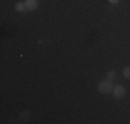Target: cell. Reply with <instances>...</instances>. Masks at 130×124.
<instances>
[{"mask_svg": "<svg viewBox=\"0 0 130 124\" xmlns=\"http://www.w3.org/2000/svg\"><path fill=\"white\" fill-rule=\"evenodd\" d=\"M109 2H111V3H118L119 0H109Z\"/></svg>", "mask_w": 130, "mask_h": 124, "instance_id": "obj_8", "label": "cell"}, {"mask_svg": "<svg viewBox=\"0 0 130 124\" xmlns=\"http://www.w3.org/2000/svg\"><path fill=\"white\" fill-rule=\"evenodd\" d=\"M112 90V83H111L109 79H105L103 81H100L98 84V91L103 92V94H108V92Z\"/></svg>", "mask_w": 130, "mask_h": 124, "instance_id": "obj_1", "label": "cell"}, {"mask_svg": "<svg viewBox=\"0 0 130 124\" xmlns=\"http://www.w3.org/2000/svg\"><path fill=\"white\" fill-rule=\"evenodd\" d=\"M125 87H122V86H118L113 88V94H115V97L116 98H123L125 97Z\"/></svg>", "mask_w": 130, "mask_h": 124, "instance_id": "obj_2", "label": "cell"}, {"mask_svg": "<svg viewBox=\"0 0 130 124\" xmlns=\"http://www.w3.org/2000/svg\"><path fill=\"white\" fill-rule=\"evenodd\" d=\"M25 7L28 10H36L38 8V0H25Z\"/></svg>", "mask_w": 130, "mask_h": 124, "instance_id": "obj_3", "label": "cell"}, {"mask_svg": "<svg viewBox=\"0 0 130 124\" xmlns=\"http://www.w3.org/2000/svg\"><path fill=\"white\" fill-rule=\"evenodd\" d=\"M25 3H20V2H18L17 3V4H15V10H17V11H24V10H25Z\"/></svg>", "mask_w": 130, "mask_h": 124, "instance_id": "obj_5", "label": "cell"}, {"mask_svg": "<svg viewBox=\"0 0 130 124\" xmlns=\"http://www.w3.org/2000/svg\"><path fill=\"white\" fill-rule=\"evenodd\" d=\"M115 76H116V73L113 72V70H109V72H108V79H109V80L115 79Z\"/></svg>", "mask_w": 130, "mask_h": 124, "instance_id": "obj_7", "label": "cell"}, {"mask_svg": "<svg viewBox=\"0 0 130 124\" xmlns=\"http://www.w3.org/2000/svg\"><path fill=\"white\" fill-rule=\"evenodd\" d=\"M123 76H125L126 79H130V66H126L125 69H123Z\"/></svg>", "mask_w": 130, "mask_h": 124, "instance_id": "obj_6", "label": "cell"}, {"mask_svg": "<svg viewBox=\"0 0 130 124\" xmlns=\"http://www.w3.org/2000/svg\"><path fill=\"white\" fill-rule=\"evenodd\" d=\"M30 117V112L29 110H25L24 113H21L20 114V119L22 120V121H28V119Z\"/></svg>", "mask_w": 130, "mask_h": 124, "instance_id": "obj_4", "label": "cell"}]
</instances>
